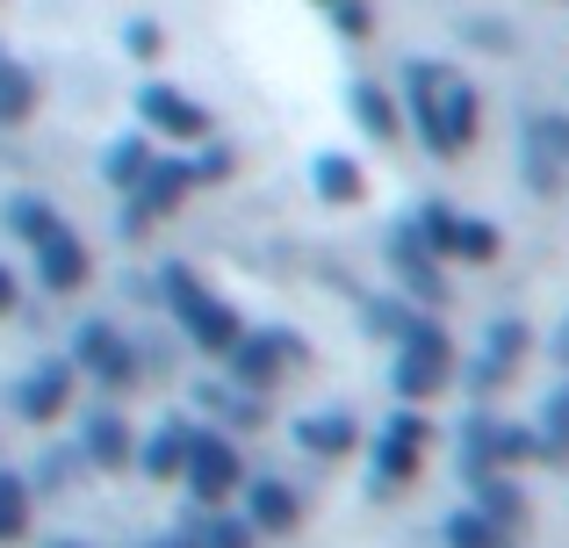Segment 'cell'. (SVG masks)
I'll list each match as a JSON object with an SVG mask.
<instances>
[{
  "mask_svg": "<svg viewBox=\"0 0 569 548\" xmlns=\"http://www.w3.org/2000/svg\"><path fill=\"white\" fill-rule=\"evenodd\" d=\"M159 310H173V325H181V339L194 353H209V361H217L223 347H231L238 332H246V318H238V303L231 296H217L209 289L202 275L188 268V260H159Z\"/></svg>",
  "mask_w": 569,
  "mask_h": 548,
  "instance_id": "cell-1",
  "label": "cell"
},
{
  "mask_svg": "<svg viewBox=\"0 0 569 548\" xmlns=\"http://www.w3.org/2000/svg\"><path fill=\"white\" fill-rule=\"evenodd\" d=\"M455 376H461L455 339H447V325L426 310V318H418L411 332L397 339V361H389V390H397V405H432V397L455 390Z\"/></svg>",
  "mask_w": 569,
  "mask_h": 548,
  "instance_id": "cell-2",
  "label": "cell"
},
{
  "mask_svg": "<svg viewBox=\"0 0 569 548\" xmlns=\"http://www.w3.org/2000/svg\"><path fill=\"white\" fill-rule=\"evenodd\" d=\"M194 159L181 152H152V167L138 173V188L123 196V239H152V225L159 217H173V210H188V196H194Z\"/></svg>",
  "mask_w": 569,
  "mask_h": 548,
  "instance_id": "cell-3",
  "label": "cell"
},
{
  "mask_svg": "<svg viewBox=\"0 0 569 548\" xmlns=\"http://www.w3.org/2000/svg\"><path fill=\"white\" fill-rule=\"evenodd\" d=\"M440 426L426 419V405H397L389 411V426L376 434V477H368V491L389 498V491H411L418 469H426V448Z\"/></svg>",
  "mask_w": 569,
  "mask_h": 548,
  "instance_id": "cell-4",
  "label": "cell"
},
{
  "mask_svg": "<svg viewBox=\"0 0 569 548\" xmlns=\"http://www.w3.org/2000/svg\"><path fill=\"white\" fill-rule=\"evenodd\" d=\"M181 484H188L194 506H231L238 484H246V455H238V440H231V434H217V426H188Z\"/></svg>",
  "mask_w": 569,
  "mask_h": 548,
  "instance_id": "cell-5",
  "label": "cell"
},
{
  "mask_svg": "<svg viewBox=\"0 0 569 548\" xmlns=\"http://www.w3.org/2000/svg\"><path fill=\"white\" fill-rule=\"evenodd\" d=\"M80 376H94L109 397H123V390H138L144 382V361H138V339L123 332V325H109V318H87L80 332H72V353H66Z\"/></svg>",
  "mask_w": 569,
  "mask_h": 548,
  "instance_id": "cell-6",
  "label": "cell"
},
{
  "mask_svg": "<svg viewBox=\"0 0 569 548\" xmlns=\"http://www.w3.org/2000/svg\"><path fill=\"white\" fill-rule=\"evenodd\" d=\"M382 260H389V281H397V296H411L418 310H447V260L432 253L426 239H418L411 217L382 231Z\"/></svg>",
  "mask_w": 569,
  "mask_h": 548,
  "instance_id": "cell-7",
  "label": "cell"
},
{
  "mask_svg": "<svg viewBox=\"0 0 569 548\" xmlns=\"http://www.w3.org/2000/svg\"><path fill=\"white\" fill-rule=\"evenodd\" d=\"M72 390H80V368L66 361V353H43L37 368H22L14 376V390H8V411L22 426H58L72 411Z\"/></svg>",
  "mask_w": 569,
  "mask_h": 548,
  "instance_id": "cell-8",
  "label": "cell"
},
{
  "mask_svg": "<svg viewBox=\"0 0 569 548\" xmlns=\"http://www.w3.org/2000/svg\"><path fill=\"white\" fill-rule=\"evenodd\" d=\"M476 138H483V94H476L461 72H447V94H440L432 130L418 145H426L432 159H461V152H476Z\"/></svg>",
  "mask_w": 569,
  "mask_h": 548,
  "instance_id": "cell-9",
  "label": "cell"
},
{
  "mask_svg": "<svg viewBox=\"0 0 569 548\" xmlns=\"http://www.w3.org/2000/svg\"><path fill=\"white\" fill-rule=\"evenodd\" d=\"M138 116H144V130H159V138H173V145L217 138V116H209L194 94H181L173 80H144L138 87Z\"/></svg>",
  "mask_w": 569,
  "mask_h": 548,
  "instance_id": "cell-10",
  "label": "cell"
},
{
  "mask_svg": "<svg viewBox=\"0 0 569 548\" xmlns=\"http://www.w3.org/2000/svg\"><path fill=\"white\" fill-rule=\"evenodd\" d=\"M533 462V426H512V419H461V469H519Z\"/></svg>",
  "mask_w": 569,
  "mask_h": 548,
  "instance_id": "cell-11",
  "label": "cell"
},
{
  "mask_svg": "<svg viewBox=\"0 0 569 548\" xmlns=\"http://www.w3.org/2000/svg\"><path fill=\"white\" fill-rule=\"evenodd\" d=\"M29 253H37V289H43V296H80L87 281H94V253H87V239H80L72 225L43 231Z\"/></svg>",
  "mask_w": 569,
  "mask_h": 548,
  "instance_id": "cell-12",
  "label": "cell"
},
{
  "mask_svg": "<svg viewBox=\"0 0 569 548\" xmlns=\"http://www.w3.org/2000/svg\"><path fill=\"white\" fill-rule=\"evenodd\" d=\"M238 498H246V520H252V535H296V527H303V491H296L289 477H252L246 469V484H238Z\"/></svg>",
  "mask_w": 569,
  "mask_h": 548,
  "instance_id": "cell-13",
  "label": "cell"
},
{
  "mask_svg": "<svg viewBox=\"0 0 569 548\" xmlns=\"http://www.w3.org/2000/svg\"><path fill=\"white\" fill-rule=\"evenodd\" d=\"M72 448L87 455V469H101V477H116V469H130V455H138V434H130V419L116 405H94L80 419V440Z\"/></svg>",
  "mask_w": 569,
  "mask_h": 548,
  "instance_id": "cell-14",
  "label": "cell"
},
{
  "mask_svg": "<svg viewBox=\"0 0 569 548\" xmlns=\"http://www.w3.org/2000/svg\"><path fill=\"white\" fill-rule=\"evenodd\" d=\"M217 361H223V376H231L238 390H260V397L274 390L281 376H289V361H281V339H274V332H238L231 347L217 353Z\"/></svg>",
  "mask_w": 569,
  "mask_h": 548,
  "instance_id": "cell-15",
  "label": "cell"
},
{
  "mask_svg": "<svg viewBox=\"0 0 569 548\" xmlns=\"http://www.w3.org/2000/svg\"><path fill=\"white\" fill-rule=\"evenodd\" d=\"M173 535H181L188 548H260L252 520H246V512H231V506H188Z\"/></svg>",
  "mask_w": 569,
  "mask_h": 548,
  "instance_id": "cell-16",
  "label": "cell"
},
{
  "mask_svg": "<svg viewBox=\"0 0 569 548\" xmlns=\"http://www.w3.org/2000/svg\"><path fill=\"white\" fill-rule=\"evenodd\" d=\"M194 405H202L217 426H238V434H260V426H267V397H260V390H238L231 376L194 382Z\"/></svg>",
  "mask_w": 569,
  "mask_h": 548,
  "instance_id": "cell-17",
  "label": "cell"
},
{
  "mask_svg": "<svg viewBox=\"0 0 569 548\" xmlns=\"http://www.w3.org/2000/svg\"><path fill=\"white\" fill-rule=\"evenodd\" d=\"M296 448L318 455V462H347V455L361 448V419H353V411H303V419H296Z\"/></svg>",
  "mask_w": 569,
  "mask_h": 548,
  "instance_id": "cell-18",
  "label": "cell"
},
{
  "mask_svg": "<svg viewBox=\"0 0 569 548\" xmlns=\"http://www.w3.org/2000/svg\"><path fill=\"white\" fill-rule=\"evenodd\" d=\"M188 426L194 419H159L152 434L138 440V455H130V469H144L152 484H181V455H188Z\"/></svg>",
  "mask_w": 569,
  "mask_h": 548,
  "instance_id": "cell-19",
  "label": "cell"
},
{
  "mask_svg": "<svg viewBox=\"0 0 569 548\" xmlns=\"http://www.w3.org/2000/svg\"><path fill=\"white\" fill-rule=\"evenodd\" d=\"M310 188H318V202H332V210H361L368 202V173H361V159H347V152L310 159Z\"/></svg>",
  "mask_w": 569,
  "mask_h": 548,
  "instance_id": "cell-20",
  "label": "cell"
},
{
  "mask_svg": "<svg viewBox=\"0 0 569 548\" xmlns=\"http://www.w3.org/2000/svg\"><path fill=\"white\" fill-rule=\"evenodd\" d=\"M353 123H361V138L397 145L403 138V101L389 94L382 80H361V87H353Z\"/></svg>",
  "mask_w": 569,
  "mask_h": 548,
  "instance_id": "cell-21",
  "label": "cell"
},
{
  "mask_svg": "<svg viewBox=\"0 0 569 548\" xmlns=\"http://www.w3.org/2000/svg\"><path fill=\"white\" fill-rule=\"evenodd\" d=\"M37 101H43V80L14 51H0V130H22L37 116Z\"/></svg>",
  "mask_w": 569,
  "mask_h": 548,
  "instance_id": "cell-22",
  "label": "cell"
},
{
  "mask_svg": "<svg viewBox=\"0 0 569 548\" xmlns=\"http://www.w3.org/2000/svg\"><path fill=\"white\" fill-rule=\"evenodd\" d=\"M469 491H476V506H483L498 527L527 520V491L512 484V469H469Z\"/></svg>",
  "mask_w": 569,
  "mask_h": 548,
  "instance_id": "cell-23",
  "label": "cell"
},
{
  "mask_svg": "<svg viewBox=\"0 0 569 548\" xmlns=\"http://www.w3.org/2000/svg\"><path fill=\"white\" fill-rule=\"evenodd\" d=\"M152 152H159V145L144 138V130H123V138L101 152V181H109L116 196H130V188H138V173L152 167Z\"/></svg>",
  "mask_w": 569,
  "mask_h": 548,
  "instance_id": "cell-24",
  "label": "cell"
},
{
  "mask_svg": "<svg viewBox=\"0 0 569 548\" xmlns=\"http://www.w3.org/2000/svg\"><path fill=\"white\" fill-rule=\"evenodd\" d=\"M29 520H37V484L14 477V469H0V548L29 541Z\"/></svg>",
  "mask_w": 569,
  "mask_h": 548,
  "instance_id": "cell-25",
  "label": "cell"
},
{
  "mask_svg": "<svg viewBox=\"0 0 569 548\" xmlns=\"http://www.w3.org/2000/svg\"><path fill=\"white\" fill-rule=\"evenodd\" d=\"M440 541L447 548H512V527H498L483 506H461L440 520Z\"/></svg>",
  "mask_w": 569,
  "mask_h": 548,
  "instance_id": "cell-26",
  "label": "cell"
},
{
  "mask_svg": "<svg viewBox=\"0 0 569 548\" xmlns=\"http://www.w3.org/2000/svg\"><path fill=\"white\" fill-rule=\"evenodd\" d=\"M533 462H569V382H556L533 419Z\"/></svg>",
  "mask_w": 569,
  "mask_h": 548,
  "instance_id": "cell-27",
  "label": "cell"
},
{
  "mask_svg": "<svg viewBox=\"0 0 569 548\" xmlns=\"http://www.w3.org/2000/svg\"><path fill=\"white\" fill-rule=\"evenodd\" d=\"M447 260H469V268L505 260V225H490V217H461V225H455V253H447Z\"/></svg>",
  "mask_w": 569,
  "mask_h": 548,
  "instance_id": "cell-28",
  "label": "cell"
},
{
  "mask_svg": "<svg viewBox=\"0 0 569 548\" xmlns=\"http://www.w3.org/2000/svg\"><path fill=\"white\" fill-rule=\"evenodd\" d=\"M361 310H368L361 325H368V332H376V339H389V347H397V339L411 332L418 318H426V310H418L411 296H376V303H361Z\"/></svg>",
  "mask_w": 569,
  "mask_h": 548,
  "instance_id": "cell-29",
  "label": "cell"
},
{
  "mask_svg": "<svg viewBox=\"0 0 569 548\" xmlns=\"http://www.w3.org/2000/svg\"><path fill=\"white\" fill-rule=\"evenodd\" d=\"M58 225H66V217H58V202H43V196H14L8 202V231L22 246H37L43 231H58Z\"/></svg>",
  "mask_w": 569,
  "mask_h": 548,
  "instance_id": "cell-30",
  "label": "cell"
},
{
  "mask_svg": "<svg viewBox=\"0 0 569 548\" xmlns=\"http://www.w3.org/2000/svg\"><path fill=\"white\" fill-rule=\"evenodd\" d=\"M527 347H533V325L527 318H490V332H483V353H490V361L519 368V361H527Z\"/></svg>",
  "mask_w": 569,
  "mask_h": 548,
  "instance_id": "cell-31",
  "label": "cell"
},
{
  "mask_svg": "<svg viewBox=\"0 0 569 548\" xmlns=\"http://www.w3.org/2000/svg\"><path fill=\"white\" fill-rule=\"evenodd\" d=\"M80 477H87V455H80V448H43V455H37V477H29V484H43V491H72Z\"/></svg>",
  "mask_w": 569,
  "mask_h": 548,
  "instance_id": "cell-32",
  "label": "cell"
},
{
  "mask_svg": "<svg viewBox=\"0 0 569 548\" xmlns=\"http://www.w3.org/2000/svg\"><path fill=\"white\" fill-rule=\"evenodd\" d=\"M123 51L138 58V66H159V58H167V29H159L152 14H130L123 22Z\"/></svg>",
  "mask_w": 569,
  "mask_h": 548,
  "instance_id": "cell-33",
  "label": "cell"
},
{
  "mask_svg": "<svg viewBox=\"0 0 569 548\" xmlns=\"http://www.w3.org/2000/svg\"><path fill=\"white\" fill-rule=\"evenodd\" d=\"M325 14H332L339 43H368V37H376V8H368V0H332Z\"/></svg>",
  "mask_w": 569,
  "mask_h": 548,
  "instance_id": "cell-34",
  "label": "cell"
},
{
  "mask_svg": "<svg viewBox=\"0 0 569 548\" xmlns=\"http://www.w3.org/2000/svg\"><path fill=\"white\" fill-rule=\"evenodd\" d=\"M527 145H541V152L569 173V116H533V123H527Z\"/></svg>",
  "mask_w": 569,
  "mask_h": 548,
  "instance_id": "cell-35",
  "label": "cell"
},
{
  "mask_svg": "<svg viewBox=\"0 0 569 548\" xmlns=\"http://www.w3.org/2000/svg\"><path fill=\"white\" fill-rule=\"evenodd\" d=\"M231 167H238V152L231 145H217V138H202V152H194V181H231Z\"/></svg>",
  "mask_w": 569,
  "mask_h": 548,
  "instance_id": "cell-36",
  "label": "cell"
},
{
  "mask_svg": "<svg viewBox=\"0 0 569 548\" xmlns=\"http://www.w3.org/2000/svg\"><path fill=\"white\" fill-rule=\"evenodd\" d=\"M455 382H469L476 397H490V390H505V382H512V368H505V361H490V353H476V361H469V376H455Z\"/></svg>",
  "mask_w": 569,
  "mask_h": 548,
  "instance_id": "cell-37",
  "label": "cell"
},
{
  "mask_svg": "<svg viewBox=\"0 0 569 548\" xmlns=\"http://www.w3.org/2000/svg\"><path fill=\"white\" fill-rule=\"evenodd\" d=\"M527 181L541 188V196H562V167L541 152V145H527Z\"/></svg>",
  "mask_w": 569,
  "mask_h": 548,
  "instance_id": "cell-38",
  "label": "cell"
},
{
  "mask_svg": "<svg viewBox=\"0 0 569 548\" xmlns=\"http://www.w3.org/2000/svg\"><path fill=\"white\" fill-rule=\"evenodd\" d=\"M274 339H281V361H289V376H296V368H310V339L296 332V325H274Z\"/></svg>",
  "mask_w": 569,
  "mask_h": 548,
  "instance_id": "cell-39",
  "label": "cell"
},
{
  "mask_svg": "<svg viewBox=\"0 0 569 548\" xmlns=\"http://www.w3.org/2000/svg\"><path fill=\"white\" fill-rule=\"evenodd\" d=\"M14 303H22V281H14V268L0 260V318H14Z\"/></svg>",
  "mask_w": 569,
  "mask_h": 548,
  "instance_id": "cell-40",
  "label": "cell"
},
{
  "mask_svg": "<svg viewBox=\"0 0 569 548\" xmlns=\"http://www.w3.org/2000/svg\"><path fill=\"white\" fill-rule=\"evenodd\" d=\"M556 361L569 368V318H562V332H556Z\"/></svg>",
  "mask_w": 569,
  "mask_h": 548,
  "instance_id": "cell-41",
  "label": "cell"
},
{
  "mask_svg": "<svg viewBox=\"0 0 569 548\" xmlns=\"http://www.w3.org/2000/svg\"><path fill=\"white\" fill-rule=\"evenodd\" d=\"M144 548H188V541H181V535H152Z\"/></svg>",
  "mask_w": 569,
  "mask_h": 548,
  "instance_id": "cell-42",
  "label": "cell"
},
{
  "mask_svg": "<svg viewBox=\"0 0 569 548\" xmlns=\"http://www.w3.org/2000/svg\"><path fill=\"white\" fill-rule=\"evenodd\" d=\"M51 548H87V541H51Z\"/></svg>",
  "mask_w": 569,
  "mask_h": 548,
  "instance_id": "cell-43",
  "label": "cell"
},
{
  "mask_svg": "<svg viewBox=\"0 0 569 548\" xmlns=\"http://www.w3.org/2000/svg\"><path fill=\"white\" fill-rule=\"evenodd\" d=\"M318 8H332V0H318Z\"/></svg>",
  "mask_w": 569,
  "mask_h": 548,
  "instance_id": "cell-44",
  "label": "cell"
}]
</instances>
